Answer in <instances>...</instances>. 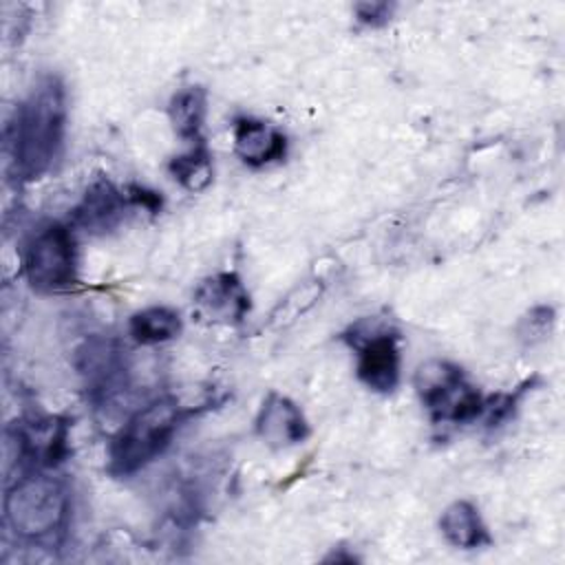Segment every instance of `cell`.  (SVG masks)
Returning <instances> with one entry per match:
<instances>
[{"instance_id":"obj_15","label":"cell","mask_w":565,"mask_h":565,"mask_svg":"<svg viewBox=\"0 0 565 565\" xmlns=\"http://www.w3.org/2000/svg\"><path fill=\"white\" fill-rule=\"evenodd\" d=\"M181 327L179 311L163 305L146 307L132 313L128 322V331L139 344H161L174 340L181 333Z\"/></svg>"},{"instance_id":"obj_12","label":"cell","mask_w":565,"mask_h":565,"mask_svg":"<svg viewBox=\"0 0 565 565\" xmlns=\"http://www.w3.org/2000/svg\"><path fill=\"white\" fill-rule=\"evenodd\" d=\"M194 300L207 318L221 322H241L249 311V296L241 278L230 271L205 278L196 287Z\"/></svg>"},{"instance_id":"obj_17","label":"cell","mask_w":565,"mask_h":565,"mask_svg":"<svg viewBox=\"0 0 565 565\" xmlns=\"http://www.w3.org/2000/svg\"><path fill=\"white\" fill-rule=\"evenodd\" d=\"M355 20L364 26H384L393 15V4L388 2H360L353 7Z\"/></svg>"},{"instance_id":"obj_5","label":"cell","mask_w":565,"mask_h":565,"mask_svg":"<svg viewBox=\"0 0 565 565\" xmlns=\"http://www.w3.org/2000/svg\"><path fill=\"white\" fill-rule=\"evenodd\" d=\"M24 276L35 291H64L77 280L73 234L62 223H46L24 247Z\"/></svg>"},{"instance_id":"obj_8","label":"cell","mask_w":565,"mask_h":565,"mask_svg":"<svg viewBox=\"0 0 565 565\" xmlns=\"http://www.w3.org/2000/svg\"><path fill=\"white\" fill-rule=\"evenodd\" d=\"M15 459L35 468H53L68 452V424L60 417H35L9 433Z\"/></svg>"},{"instance_id":"obj_14","label":"cell","mask_w":565,"mask_h":565,"mask_svg":"<svg viewBox=\"0 0 565 565\" xmlns=\"http://www.w3.org/2000/svg\"><path fill=\"white\" fill-rule=\"evenodd\" d=\"M205 110H207L205 90L201 86H188L172 95L168 106V117L174 132L181 139H188L194 143V141H203L201 130L205 121Z\"/></svg>"},{"instance_id":"obj_3","label":"cell","mask_w":565,"mask_h":565,"mask_svg":"<svg viewBox=\"0 0 565 565\" xmlns=\"http://www.w3.org/2000/svg\"><path fill=\"white\" fill-rule=\"evenodd\" d=\"M71 514V494L64 481L46 472L20 477L4 494V521L22 541H44L62 532Z\"/></svg>"},{"instance_id":"obj_10","label":"cell","mask_w":565,"mask_h":565,"mask_svg":"<svg viewBox=\"0 0 565 565\" xmlns=\"http://www.w3.org/2000/svg\"><path fill=\"white\" fill-rule=\"evenodd\" d=\"M256 435L271 448H287L307 439L309 424L296 402L271 391L258 408Z\"/></svg>"},{"instance_id":"obj_11","label":"cell","mask_w":565,"mask_h":565,"mask_svg":"<svg viewBox=\"0 0 565 565\" xmlns=\"http://www.w3.org/2000/svg\"><path fill=\"white\" fill-rule=\"evenodd\" d=\"M234 152L249 168H263L285 159L287 137L271 124L256 117H238L232 126Z\"/></svg>"},{"instance_id":"obj_6","label":"cell","mask_w":565,"mask_h":565,"mask_svg":"<svg viewBox=\"0 0 565 565\" xmlns=\"http://www.w3.org/2000/svg\"><path fill=\"white\" fill-rule=\"evenodd\" d=\"M342 340L355 351V371L366 388L375 393L395 391L399 382V338L395 331L362 318L342 333Z\"/></svg>"},{"instance_id":"obj_13","label":"cell","mask_w":565,"mask_h":565,"mask_svg":"<svg viewBox=\"0 0 565 565\" xmlns=\"http://www.w3.org/2000/svg\"><path fill=\"white\" fill-rule=\"evenodd\" d=\"M439 530L450 545L461 550H475L490 543V534L479 510L466 499H457L446 505L439 516Z\"/></svg>"},{"instance_id":"obj_1","label":"cell","mask_w":565,"mask_h":565,"mask_svg":"<svg viewBox=\"0 0 565 565\" xmlns=\"http://www.w3.org/2000/svg\"><path fill=\"white\" fill-rule=\"evenodd\" d=\"M66 88L42 75L18 104L7 126V163L18 181H35L57 161L66 132Z\"/></svg>"},{"instance_id":"obj_2","label":"cell","mask_w":565,"mask_h":565,"mask_svg":"<svg viewBox=\"0 0 565 565\" xmlns=\"http://www.w3.org/2000/svg\"><path fill=\"white\" fill-rule=\"evenodd\" d=\"M181 422L183 406L172 395L157 397L141 406L110 439L108 472L130 477L146 468L170 446Z\"/></svg>"},{"instance_id":"obj_4","label":"cell","mask_w":565,"mask_h":565,"mask_svg":"<svg viewBox=\"0 0 565 565\" xmlns=\"http://www.w3.org/2000/svg\"><path fill=\"white\" fill-rule=\"evenodd\" d=\"M415 391L437 424H468L483 415L486 397L446 360H428L415 371Z\"/></svg>"},{"instance_id":"obj_7","label":"cell","mask_w":565,"mask_h":565,"mask_svg":"<svg viewBox=\"0 0 565 565\" xmlns=\"http://www.w3.org/2000/svg\"><path fill=\"white\" fill-rule=\"evenodd\" d=\"M77 371L93 404H108L128 384L126 351L113 338H88L77 349Z\"/></svg>"},{"instance_id":"obj_16","label":"cell","mask_w":565,"mask_h":565,"mask_svg":"<svg viewBox=\"0 0 565 565\" xmlns=\"http://www.w3.org/2000/svg\"><path fill=\"white\" fill-rule=\"evenodd\" d=\"M168 170L183 190L201 192L212 183V154L203 141H194L188 152L170 159Z\"/></svg>"},{"instance_id":"obj_9","label":"cell","mask_w":565,"mask_h":565,"mask_svg":"<svg viewBox=\"0 0 565 565\" xmlns=\"http://www.w3.org/2000/svg\"><path fill=\"white\" fill-rule=\"evenodd\" d=\"M132 205L126 190H119L108 179H97L73 210V225L88 234H106L115 230Z\"/></svg>"}]
</instances>
